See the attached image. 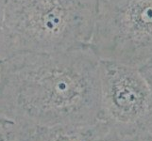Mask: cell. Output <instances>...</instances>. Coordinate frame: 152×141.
<instances>
[{"mask_svg":"<svg viewBox=\"0 0 152 141\" xmlns=\"http://www.w3.org/2000/svg\"><path fill=\"white\" fill-rule=\"evenodd\" d=\"M99 62L90 44L10 57L0 63V116L35 127L102 121Z\"/></svg>","mask_w":152,"mask_h":141,"instance_id":"cell-1","label":"cell"},{"mask_svg":"<svg viewBox=\"0 0 152 141\" xmlns=\"http://www.w3.org/2000/svg\"><path fill=\"white\" fill-rule=\"evenodd\" d=\"M97 0H6L0 63L26 53H55L90 44Z\"/></svg>","mask_w":152,"mask_h":141,"instance_id":"cell-2","label":"cell"},{"mask_svg":"<svg viewBox=\"0 0 152 141\" xmlns=\"http://www.w3.org/2000/svg\"><path fill=\"white\" fill-rule=\"evenodd\" d=\"M143 131L145 132L148 141H152V113L149 115V117L145 119L141 125Z\"/></svg>","mask_w":152,"mask_h":141,"instance_id":"cell-9","label":"cell"},{"mask_svg":"<svg viewBox=\"0 0 152 141\" xmlns=\"http://www.w3.org/2000/svg\"><path fill=\"white\" fill-rule=\"evenodd\" d=\"M35 126L5 119L0 123V141H34Z\"/></svg>","mask_w":152,"mask_h":141,"instance_id":"cell-7","label":"cell"},{"mask_svg":"<svg viewBox=\"0 0 152 141\" xmlns=\"http://www.w3.org/2000/svg\"><path fill=\"white\" fill-rule=\"evenodd\" d=\"M106 128L104 121L35 127L34 141H95Z\"/></svg>","mask_w":152,"mask_h":141,"instance_id":"cell-5","label":"cell"},{"mask_svg":"<svg viewBox=\"0 0 152 141\" xmlns=\"http://www.w3.org/2000/svg\"><path fill=\"white\" fill-rule=\"evenodd\" d=\"M140 72L141 74H143V76L145 77V79L148 82V84L152 92V61L148 63L146 65L143 66L140 68Z\"/></svg>","mask_w":152,"mask_h":141,"instance_id":"cell-8","label":"cell"},{"mask_svg":"<svg viewBox=\"0 0 152 141\" xmlns=\"http://www.w3.org/2000/svg\"><path fill=\"white\" fill-rule=\"evenodd\" d=\"M95 141H148V139L141 126H115L107 124L105 131Z\"/></svg>","mask_w":152,"mask_h":141,"instance_id":"cell-6","label":"cell"},{"mask_svg":"<svg viewBox=\"0 0 152 141\" xmlns=\"http://www.w3.org/2000/svg\"><path fill=\"white\" fill-rule=\"evenodd\" d=\"M90 46L99 59L137 69L152 61V0H97Z\"/></svg>","mask_w":152,"mask_h":141,"instance_id":"cell-3","label":"cell"},{"mask_svg":"<svg viewBox=\"0 0 152 141\" xmlns=\"http://www.w3.org/2000/svg\"><path fill=\"white\" fill-rule=\"evenodd\" d=\"M5 119H3V118H2L1 116H0V123H1L2 121H5Z\"/></svg>","mask_w":152,"mask_h":141,"instance_id":"cell-11","label":"cell"},{"mask_svg":"<svg viewBox=\"0 0 152 141\" xmlns=\"http://www.w3.org/2000/svg\"><path fill=\"white\" fill-rule=\"evenodd\" d=\"M100 118L108 125L141 126L152 113V92L139 69L100 59Z\"/></svg>","mask_w":152,"mask_h":141,"instance_id":"cell-4","label":"cell"},{"mask_svg":"<svg viewBox=\"0 0 152 141\" xmlns=\"http://www.w3.org/2000/svg\"><path fill=\"white\" fill-rule=\"evenodd\" d=\"M5 2H6V0H0V22H1L2 17H3V12H4V8H5Z\"/></svg>","mask_w":152,"mask_h":141,"instance_id":"cell-10","label":"cell"}]
</instances>
